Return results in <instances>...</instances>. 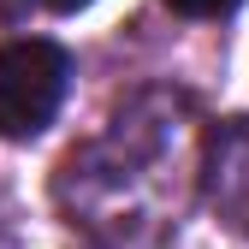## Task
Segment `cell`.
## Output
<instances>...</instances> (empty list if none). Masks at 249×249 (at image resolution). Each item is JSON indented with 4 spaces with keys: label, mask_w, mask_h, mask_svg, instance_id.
Wrapping results in <instances>:
<instances>
[{
    "label": "cell",
    "mask_w": 249,
    "mask_h": 249,
    "mask_svg": "<svg viewBox=\"0 0 249 249\" xmlns=\"http://www.w3.org/2000/svg\"><path fill=\"white\" fill-rule=\"evenodd\" d=\"M190 160H196L190 101L178 89H142L107 119L95 142L59 160L53 196L71 213V226L119 249H137L178 226Z\"/></svg>",
    "instance_id": "6da1fadb"
},
{
    "label": "cell",
    "mask_w": 249,
    "mask_h": 249,
    "mask_svg": "<svg viewBox=\"0 0 249 249\" xmlns=\"http://www.w3.org/2000/svg\"><path fill=\"white\" fill-rule=\"evenodd\" d=\"M172 12H184V18H220V12H231L237 0H166Z\"/></svg>",
    "instance_id": "277c9868"
},
{
    "label": "cell",
    "mask_w": 249,
    "mask_h": 249,
    "mask_svg": "<svg viewBox=\"0 0 249 249\" xmlns=\"http://www.w3.org/2000/svg\"><path fill=\"white\" fill-rule=\"evenodd\" d=\"M36 6H48V12H83L89 0H36Z\"/></svg>",
    "instance_id": "5b68a950"
},
{
    "label": "cell",
    "mask_w": 249,
    "mask_h": 249,
    "mask_svg": "<svg viewBox=\"0 0 249 249\" xmlns=\"http://www.w3.org/2000/svg\"><path fill=\"white\" fill-rule=\"evenodd\" d=\"M71 83V53L48 36H24L0 48V137L30 142L42 137Z\"/></svg>",
    "instance_id": "7a4b0ae2"
},
{
    "label": "cell",
    "mask_w": 249,
    "mask_h": 249,
    "mask_svg": "<svg viewBox=\"0 0 249 249\" xmlns=\"http://www.w3.org/2000/svg\"><path fill=\"white\" fill-rule=\"evenodd\" d=\"M202 184H208L213 213H220L231 231L249 237V113H243V119H226L220 131L208 137Z\"/></svg>",
    "instance_id": "3957f363"
}]
</instances>
